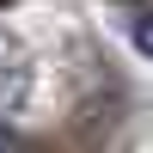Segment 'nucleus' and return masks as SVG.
I'll list each match as a JSON object with an SVG mask.
<instances>
[{"label": "nucleus", "mask_w": 153, "mask_h": 153, "mask_svg": "<svg viewBox=\"0 0 153 153\" xmlns=\"http://www.w3.org/2000/svg\"><path fill=\"white\" fill-rule=\"evenodd\" d=\"M129 37H135V49L153 61V12H135V25H129Z\"/></svg>", "instance_id": "obj_1"}]
</instances>
